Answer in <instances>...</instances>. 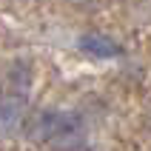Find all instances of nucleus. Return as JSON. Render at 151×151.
<instances>
[{
	"label": "nucleus",
	"instance_id": "7ed1b4c3",
	"mask_svg": "<svg viewBox=\"0 0 151 151\" xmlns=\"http://www.w3.org/2000/svg\"><path fill=\"white\" fill-rule=\"evenodd\" d=\"M77 49L83 51V54H88V57H97V60H120L126 54V49L114 37H109V34H103V32L80 34L77 37Z\"/></svg>",
	"mask_w": 151,
	"mask_h": 151
},
{
	"label": "nucleus",
	"instance_id": "20e7f679",
	"mask_svg": "<svg viewBox=\"0 0 151 151\" xmlns=\"http://www.w3.org/2000/svg\"><path fill=\"white\" fill-rule=\"evenodd\" d=\"M32 71H29V66L26 63H14L12 66V71H9V91H23L29 94V86H32Z\"/></svg>",
	"mask_w": 151,
	"mask_h": 151
},
{
	"label": "nucleus",
	"instance_id": "39448f33",
	"mask_svg": "<svg viewBox=\"0 0 151 151\" xmlns=\"http://www.w3.org/2000/svg\"><path fill=\"white\" fill-rule=\"evenodd\" d=\"M66 151H97V148H91V145H80V143H77V145H68Z\"/></svg>",
	"mask_w": 151,
	"mask_h": 151
},
{
	"label": "nucleus",
	"instance_id": "f03ea898",
	"mask_svg": "<svg viewBox=\"0 0 151 151\" xmlns=\"http://www.w3.org/2000/svg\"><path fill=\"white\" fill-rule=\"evenodd\" d=\"M26 120H29V94L23 91L0 94V137L12 140V137L23 134Z\"/></svg>",
	"mask_w": 151,
	"mask_h": 151
},
{
	"label": "nucleus",
	"instance_id": "f257e3e1",
	"mask_svg": "<svg viewBox=\"0 0 151 151\" xmlns=\"http://www.w3.org/2000/svg\"><path fill=\"white\" fill-rule=\"evenodd\" d=\"M86 120L80 111L71 109H40L37 114L26 120L23 134L29 143L34 145H60V148H68V145H77L80 134H83Z\"/></svg>",
	"mask_w": 151,
	"mask_h": 151
}]
</instances>
